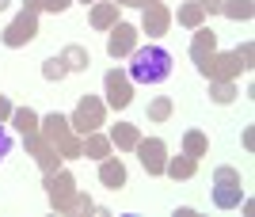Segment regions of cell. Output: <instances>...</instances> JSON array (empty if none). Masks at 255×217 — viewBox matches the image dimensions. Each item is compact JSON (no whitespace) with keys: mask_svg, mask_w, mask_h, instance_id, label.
<instances>
[{"mask_svg":"<svg viewBox=\"0 0 255 217\" xmlns=\"http://www.w3.org/2000/svg\"><path fill=\"white\" fill-rule=\"evenodd\" d=\"M42 76H46V80H65V76H69L61 54H57V57H46V61H42Z\"/></svg>","mask_w":255,"mask_h":217,"instance_id":"obj_26","label":"cell"},{"mask_svg":"<svg viewBox=\"0 0 255 217\" xmlns=\"http://www.w3.org/2000/svg\"><path fill=\"white\" fill-rule=\"evenodd\" d=\"M11 110H15V107H11V99H8V96H0V122H8V118H11Z\"/></svg>","mask_w":255,"mask_h":217,"instance_id":"obj_31","label":"cell"},{"mask_svg":"<svg viewBox=\"0 0 255 217\" xmlns=\"http://www.w3.org/2000/svg\"><path fill=\"white\" fill-rule=\"evenodd\" d=\"M38 133H42L46 141H50L53 149L61 152V160H73V156H80V133L69 126V118H65V114H57V110L42 114V118H38Z\"/></svg>","mask_w":255,"mask_h":217,"instance_id":"obj_3","label":"cell"},{"mask_svg":"<svg viewBox=\"0 0 255 217\" xmlns=\"http://www.w3.org/2000/svg\"><path fill=\"white\" fill-rule=\"evenodd\" d=\"M111 145H118L122 152H133L137 149V141H141V130L133 126V122H118V126H111Z\"/></svg>","mask_w":255,"mask_h":217,"instance_id":"obj_17","label":"cell"},{"mask_svg":"<svg viewBox=\"0 0 255 217\" xmlns=\"http://www.w3.org/2000/svg\"><path fill=\"white\" fill-rule=\"evenodd\" d=\"M4 46L8 50H19V46H27V42H34L38 38V11H19L15 19L4 27Z\"/></svg>","mask_w":255,"mask_h":217,"instance_id":"obj_7","label":"cell"},{"mask_svg":"<svg viewBox=\"0 0 255 217\" xmlns=\"http://www.w3.org/2000/svg\"><path fill=\"white\" fill-rule=\"evenodd\" d=\"M129 80H137V84H160V80H168L171 76V54L164 46L149 42V46H137L133 54H129Z\"/></svg>","mask_w":255,"mask_h":217,"instance_id":"obj_1","label":"cell"},{"mask_svg":"<svg viewBox=\"0 0 255 217\" xmlns=\"http://www.w3.org/2000/svg\"><path fill=\"white\" fill-rule=\"evenodd\" d=\"M80 156H88V160H103V156H111V137L107 133H84L80 137Z\"/></svg>","mask_w":255,"mask_h":217,"instance_id":"obj_18","label":"cell"},{"mask_svg":"<svg viewBox=\"0 0 255 217\" xmlns=\"http://www.w3.org/2000/svg\"><path fill=\"white\" fill-rule=\"evenodd\" d=\"M118 11H122V8H118L115 0H96V8H92L88 23H92L96 31H111V27L118 23Z\"/></svg>","mask_w":255,"mask_h":217,"instance_id":"obj_16","label":"cell"},{"mask_svg":"<svg viewBox=\"0 0 255 217\" xmlns=\"http://www.w3.org/2000/svg\"><path fill=\"white\" fill-rule=\"evenodd\" d=\"M244 149H255V130H244Z\"/></svg>","mask_w":255,"mask_h":217,"instance_id":"obj_32","label":"cell"},{"mask_svg":"<svg viewBox=\"0 0 255 217\" xmlns=\"http://www.w3.org/2000/svg\"><path fill=\"white\" fill-rule=\"evenodd\" d=\"M194 172H198V160H194V156H187V152H179V156H168V160H164V175H168V179H175V183H179V179H194Z\"/></svg>","mask_w":255,"mask_h":217,"instance_id":"obj_15","label":"cell"},{"mask_svg":"<svg viewBox=\"0 0 255 217\" xmlns=\"http://www.w3.org/2000/svg\"><path fill=\"white\" fill-rule=\"evenodd\" d=\"M103 122H107V103L99 96H84L76 103V110L69 114V126H73L80 137H84V133H96Z\"/></svg>","mask_w":255,"mask_h":217,"instance_id":"obj_6","label":"cell"},{"mask_svg":"<svg viewBox=\"0 0 255 217\" xmlns=\"http://www.w3.org/2000/svg\"><path fill=\"white\" fill-rule=\"evenodd\" d=\"M137 160H141V168L149 175H164V160H168V145L160 141V137H141L137 141Z\"/></svg>","mask_w":255,"mask_h":217,"instance_id":"obj_11","label":"cell"},{"mask_svg":"<svg viewBox=\"0 0 255 217\" xmlns=\"http://www.w3.org/2000/svg\"><path fill=\"white\" fill-rule=\"evenodd\" d=\"M11 152V137H8V130H4V122H0V160Z\"/></svg>","mask_w":255,"mask_h":217,"instance_id":"obj_28","label":"cell"},{"mask_svg":"<svg viewBox=\"0 0 255 217\" xmlns=\"http://www.w3.org/2000/svg\"><path fill=\"white\" fill-rule=\"evenodd\" d=\"M80 4H96V0H80Z\"/></svg>","mask_w":255,"mask_h":217,"instance_id":"obj_37","label":"cell"},{"mask_svg":"<svg viewBox=\"0 0 255 217\" xmlns=\"http://www.w3.org/2000/svg\"><path fill=\"white\" fill-rule=\"evenodd\" d=\"M236 96H240V92H236V80H210V99L217 107H229Z\"/></svg>","mask_w":255,"mask_h":217,"instance_id":"obj_22","label":"cell"},{"mask_svg":"<svg viewBox=\"0 0 255 217\" xmlns=\"http://www.w3.org/2000/svg\"><path fill=\"white\" fill-rule=\"evenodd\" d=\"M210 198H213V206H217V210H236L240 202H244V179H240V172L229 168V164H221V168L213 172Z\"/></svg>","mask_w":255,"mask_h":217,"instance_id":"obj_4","label":"cell"},{"mask_svg":"<svg viewBox=\"0 0 255 217\" xmlns=\"http://www.w3.org/2000/svg\"><path fill=\"white\" fill-rule=\"evenodd\" d=\"M46 187V198H50V206L57 210V214H76V179L73 172H65V168H57V172H46L42 179Z\"/></svg>","mask_w":255,"mask_h":217,"instance_id":"obj_5","label":"cell"},{"mask_svg":"<svg viewBox=\"0 0 255 217\" xmlns=\"http://www.w3.org/2000/svg\"><path fill=\"white\" fill-rule=\"evenodd\" d=\"M118 8H133V0H115Z\"/></svg>","mask_w":255,"mask_h":217,"instance_id":"obj_35","label":"cell"},{"mask_svg":"<svg viewBox=\"0 0 255 217\" xmlns=\"http://www.w3.org/2000/svg\"><path fill=\"white\" fill-rule=\"evenodd\" d=\"M92 210H96L92 198H88V195H76V214H92Z\"/></svg>","mask_w":255,"mask_h":217,"instance_id":"obj_29","label":"cell"},{"mask_svg":"<svg viewBox=\"0 0 255 217\" xmlns=\"http://www.w3.org/2000/svg\"><path fill=\"white\" fill-rule=\"evenodd\" d=\"M8 4H11V0H0V11H4V8H8Z\"/></svg>","mask_w":255,"mask_h":217,"instance_id":"obj_36","label":"cell"},{"mask_svg":"<svg viewBox=\"0 0 255 217\" xmlns=\"http://www.w3.org/2000/svg\"><path fill=\"white\" fill-rule=\"evenodd\" d=\"M221 15H229V19H252L255 4L252 0H221Z\"/></svg>","mask_w":255,"mask_h":217,"instance_id":"obj_24","label":"cell"},{"mask_svg":"<svg viewBox=\"0 0 255 217\" xmlns=\"http://www.w3.org/2000/svg\"><path fill=\"white\" fill-rule=\"evenodd\" d=\"M213 50H217V34H213L206 23H202V27H194V38H191V61L198 65V61H206Z\"/></svg>","mask_w":255,"mask_h":217,"instance_id":"obj_14","label":"cell"},{"mask_svg":"<svg viewBox=\"0 0 255 217\" xmlns=\"http://www.w3.org/2000/svg\"><path fill=\"white\" fill-rule=\"evenodd\" d=\"M23 141H27V152L34 156V164L42 168V175H46V172H57V168H61V152L53 149V145L46 141L38 130H34V133H23Z\"/></svg>","mask_w":255,"mask_h":217,"instance_id":"obj_9","label":"cell"},{"mask_svg":"<svg viewBox=\"0 0 255 217\" xmlns=\"http://www.w3.org/2000/svg\"><path fill=\"white\" fill-rule=\"evenodd\" d=\"M38 118H42V114H34L31 107H15L8 122H11V126H15L19 133H34V130H38Z\"/></svg>","mask_w":255,"mask_h":217,"instance_id":"obj_23","label":"cell"},{"mask_svg":"<svg viewBox=\"0 0 255 217\" xmlns=\"http://www.w3.org/2000/svg\"><path fill=\"white\" fill-rule=\"evenodd\" d=\"M198 8L206 11V15H213V11H221V0H194Z\"/></svg>","mask_w":255,"mask_h":217,"instance_id":"obj_30","label":"cell"},{"mask_svg":"<svg viewBox=\"0 0 255 217\" xmlns=\"http://www.w3.org/2000/svg\"><path fill=\"white\" fill-rule=\"evenodd\" d=\"M73 0H38V11H65Z\"/></svg>","mask_w":255,"mask_h":217,"instance_id":"obj_27","label":"cell"},{"mask_svg":"<svg viewBox=\"0 0 255 217\" xmlns=\"http://www.w3.org/2000/svg\"><path fill=\"white\" fill-rule=\"evenodd\" d=\"M175 19H179V27L194 31V27H202V23H206V11L198 8L194 0H187V4H179V11H175Z\"/></svg>","mask_w":255,"mask_h":217,"instance_id":"obj_21","label":"cell"},{"mask_svg":"<svg viewBox=\"0 0 255 217\" xmlns=\"http://www.w3.org/2000/svg\"><path fill=\"white\" fill-rule=\"evenodd\" d=\"M103 88H107V107L126 110L129 103H133V80H129V76L122 73V69H107Z\"/></svg>","mask_w":255,"mask_h":217,"instance_id":"obj_8","label":"cell"},{"mask_svg":"<svg viewBox=\"0 0 255 217\" xmlns=\"http://www.w3.org/2000/svg\"><path fill=\"white\" fill-rule=\"evenodd\" d=\"M255 61V46L244 42V46H236L233 54H217L213 50L206 61H198V73L206 76V80H236L240 73H248Z\"/></svg>","mask_w":255,"mask_h":217,"instance_id":"obj_2","label":"cell"},{"mask_svg":"<svg viewBox=\"0 0 255 217\" xmlns=\"http://www.w3.org/2000/svg\"><path fill=\"white\" fill-rule=\"evenodd\" d=\"M137 27H133V23H115V27H111V34H107V54L115 57H129L133 54V50H137Z\"/></svg>","mask_w":255,"mask_h":217,"instance_id":"obj_10","label":"cell"},{"mask_svg":"<svg viewBox=\"0 0 255 217\" xmlns=\"http://www.w3.org/2000/svg\"><path fill=\"white\" fill-rule=\"evenodd\" d=\"M99 183L118 191V187H126V164L118 160V156H103L99 160Z\"/></svg>","mask_w":255,"mask_h":217,"instance_id":"obj_13","label":"cell"},{"mask_svg":"<svg viewBox=\"0 0 255 217\" xmlns=\"http://www.w3.org/2000/svg\"><path fill=\"white\" fill-rule=\"evenodd\" d=\"M61 61H65V69H69V73H84L88 65H92V54H88L84 46H65L61 50Z\"/></svg>","mask_w":255,"mask_h":217,"instance_id":"obj_19","label":"cell"},{"mask_svg":"<svg viewBox=\"0 0 255 217\" xmlns=\"http://www.w3.org/2000/svg\"><path fill=\"white\" fill-rule=\"evenodd\" d=\"M23 11H38V0H23Z\"/></svg>","mask_w":255,"mask_h":217,"instance_id":"obj_33","label":"cell"},{"mask_svg":"<svg viewBox=\"0 0 255 217\" xmlns=\"http://www.w3.org/2000/svg\"><path fill=\"white\" fill-rule=\"evenodd\" d=\"M145 4H164V0H133V8H145Z\"/></svg>","mask_w":255,"mask_h":217,"instance_id":"obj_34","label":"cell"},{"mask_svg":"<svg viewBox=\"0 0 255 217\" xmlns=\"http://www.w3.org/2000/svg\"><path fill=\"white\" fill-rule=\"evenodd\" d=\"M171 27V11L164 4H145L141 8V31L149 34V38H160V34H168Z\"/></svg>","mask_w":255,"mask_h":217,"instance_id":"obj_12","label":"cell"},{"mask_svg":"<svg viewBox=\"0 0 255 217\" xmlns=\"http://www.w3.org/2000/svg\"><path fill=\"white\" fill-rule=\"evenodd\" d=\"M171 110H175V107H171V99H168V96H156V99L149 103V110H145V114H149V122H168Z\"/></svg>","mask_w":255,"mask_h":217,"instance_id":"obj_25","label":"cell"},{"mask_svg":"<svg viewBox=\"0 0 255 217\" xmlns=\"http://www.w3.org/2000/svg\"><path fill=\"white\" fill-rule=\"evenodd\" d=\"M183 152L194 156V160H202L206 152H210V137H206L202 130H187V133H183Z\"/></svg>","mask_w":255,"mask_h":217,"instance_id":"obj_20","label":"cell"}]
</instances>
